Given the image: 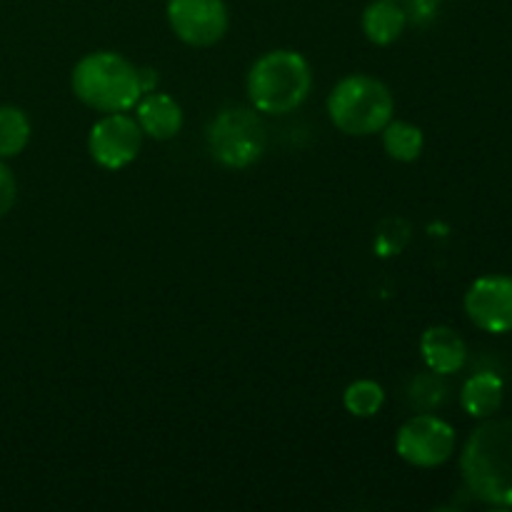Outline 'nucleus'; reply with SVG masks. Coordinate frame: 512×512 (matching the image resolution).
I'll return each mask as SVG.
<instances>
[{
	"instance_id": "obj_19",
	"label": "nucleus",
	"mask_w": 512,
	"mask_h": 512,
	"mask_svg": "<svg viewBox=\"0 0 512 512\" xmlns=\"http://www.w3.org/2000/svg\"><path fill=\"white\" fill-rule=\"evenodd\" d=\"M138 78L143 93H153L155 85H158V73H155L153 68H138Z\"/></svg>"
},
{
	"instance_id": "obj_1",
	"label": "nucleus",
	"mask_w": 512,
	"mask_h": 512,
	"mask_svg": "<svg viewBox=\"0 0 512 512\" xmlns=\"http://www.w3.org/2000/svg\"><path fill=\"white\" fill-rule=\"evenodd\" d=\"M460 473L475 500L512 508V420L493 415L470 433L460 453Z\"/></svg>"
},
{
	"instance_id": "obj_13",
	"label": "nucleus",
	"mask_w": 512,
	"mask_h": 512,
	"mask_svg": "<svg viewBox=\"0 0 512 512\" xmlns=\"http://www.w3.org/2000/svg\"><path fill=\"white\" fill-rule=\"evenodd\" d=\"M363 33L373 45H393L408 25V13L400 0H373L363 10Z\"/></svg>"
},
{
	"instance_id": "obj_7",
	"label": "nucleus",
	"mask_w": 512,
	"mask_h": 512,
	"mask_svg": "<svg viewBox=\"0 0 512 512\" xmlns=\"http://www.w3.org/2000/svg\"><path fill=\"white\" fill-rule=\"evenodd\" d=\"M165 15L175 38L193 48L220 43L230 25L225 0H168Z\"/></svg>"
},
{
	"instance_id": "obj_3",
	"label": "nucleus",
	"mask_w": 512,
	"mask_h": 512,
	"mask_svg": "<svg viewBox=\"0 0 512 512\" xmlns=\"http://www.w3.org/2000/svg\"><path fill=\"white\" fill-rule=\"evenodd\" d=\"M70 88L95 113H128L143 95L138 68L113 50L83 55L70 73Z\"/></svg>"
},
{
	"instance_id": "obj_2",
	"label": "nucleus",
	"mask_w": 512,
	"mask_h": 512,
	"mask_svg": "<svg viewBox=\"0 0 512 512\" xmlns=\"http://www.w3.org/2000/svg\"><path fill=\"white\" fill-rule=\"evenodd\" d=\"M245 90L258 113L288 115L308 100L313 70L298 50H270L250 65Z\"/></svg>"
},
{
	"instance_id": "obj_9",
	"label": "nucleus",
	"mask_w": 512,
	"mask_h": 512,
	"mask_svg": "<svg viewBox=\"0 0 512 512\" xmlns=\"http://www.w3.org/2000/svg\"><path fill=\"white\" fill-rule=\"evenodd\" d=\"M470 323L490 335L512 333V275H483L465 293Z\"/></svg>"
},
{
	"instance_id": "obj_8",
	"label": "nucleus",
	"mask_w": 512,
	"mask_h": 512,
	"mask_svg": "<svg viewBox=\"0 0 512 512\" xmlns=\"http://www.w3.org/2000/svg\"><path fill=\"white\" fill-rule=\"evenodd\" d=\"M143 138V130L133 115L103 113L88 133V153L100 168L120 170L138 158Z\"/></svg>"
},
{
	"instance_id": "obj_6",
	"label": "nucleus",
	"mask_w": 512,
	"mask_h": 512,
	"mask_svg": "<svg viewBox=\"0 0 512 512\" xmlns=\"http://www.w3.org/2000/svg\"><path fill=\"white\" fill-rule=\"evenodd\" d=\"M458 445V435L448 420L435 413H418L400 425L395 453L413 468H440L448 463Z\"/></svg>"
},
{
	"instance_id": "obj_15",
	"label": "nucleus",
	"mask_w": 512,
	"mask_h": 512,
	"mask_svg": "<svg viewBox=\"0 0 512 512\" xmlns=\"http://www.w3.org/2000/svg\"><path fill=\"white\" fill-rule=\"evenodd\" d=\"M30 140V120L15 105H0V158H15Z\"/></svg>"
},
{
	"instance_id": "obj_4",
	"label": "nucleus",
	"mask_w": 512,
	"mask_h": 512,
	"mask_svg": "<svg viewBox=\"0 0 512 512\" xmlns=\"http://www.w3.org/2000/svg\"><path fill=\"white\" fill-rule=\"evenodd\" d=\"M395 98L383 80L355 73L340 80L328 95L330 123L350 138L380 133L393 120Z\"/></svg>"
},
{
	"instance_id": "obj_12",
	"label": "nucleus",
	"mask_w": 512,
	"mask_h": 512,
	"mask_svg": "<svg viewBox=\"0 0 512 512\" xmlns=\"http://www.w3.org/2000/svg\"><path fill=\"white\" fill-rule=\"evenodd\" d=\"M505 400V383L498 373L480 370L465 380L460 390V405L465 413L475 420H488L503 408Z\"/></svg>"
},
{
	"instance_id": "obj_18",
	"label": "nucleus",
	"mask_w": 512,
	"mask_h": 512,
	"mask_svg": "<svg viewBox=\"0 0 512 512\" xmlns=\"http://www.w3.org/2000/svg\"><path fill=\"white\" fill-rule=\"evenodd\" d=\"M15 198H18V183H15V175L10 173V168L0 158V218H5L13 210Z\"/></svg>"
},
{
	"instance_id": "obj_11",
	"label": "nucleus",
	"mask_w": 512,
	"mask_h": 512,
	"mask_svg": "<svg viewBox=\"0 0 512 512\" xmlns=\"http://www.w3.org/2000/svg\"><path fill=\"white\" fill-rule=\"evenodd\" d=\"M133 118L138 120L145 138L153 140H170L183 130V108L158 90L140 95Z\"/></svg>"
},
{
	"instance_id": "obj_16",
	"label": "nucleus",
	"mask_w": 512,
	"mask_h": 512,
	"mask_svg": "<svg viewBox=\"0 0 512 512\" xmlns=\"http://www.w3.org/2000/svg\"><path fill=\"white\" fill-rule=\"evenodd\" d=\"M343 405L353 418H375L385 405V388L375 380H355L345 388Z\"/></svg>"
},
{
	"instance_id": "obj_5",
	"label": "nucleus",
	"mask_w": 512,
	"mask_h": 512,
	"mask_svg": "<svg viewBox=\"0 0 512 512\" xmlns=\"http://www.w3.org/2000/svg\"><path fill=\"white\" fill-rule=\"evenodd\" d=\"M210 155L233 170L258 163L268 145L265 125L255 108H225L208 125Z\"/></svg>"
},
{
	"instance_id": "obj_14",
	"label": "nucleus",
	"mask_w": 512,
	"mask_h": 512,
	"mask_svg": "<svg viewBox=\"0 0 512 512\" xmlns=\"http://www.w3.org/2000/svg\"><path fill=\"white\" fill-rule=\"evenodd\" d=\"M380 133H383L385 153H388V158L398 160V163H413L425 148L423 130L418 125L408 123V120H390Z\"/></svg>"
},
{
	"instance_id": "obj_17",
	"label": "nucleus",
	"mask_w": 512,
	"mask_h": 512,
	"mask_svg": "<svg viewBox=\"0 0 512 512\" xmlns=\"http://www.w3.org/2000/svg\"><path fill=\"white\" fill-rule=\"evenodd\" d=\"M410 403L420 410V413H433L440 405L448 400V385L443 383V375L438 373H425L410 383Z\"/></svg>"
},
{
	"instance_id": "obj_10",
	"label": "nucleus",
	"mask_w": 512,
	"mask_h": 512,
	"mask_svg": "<svg viewBox=\"0 0 512 512\" xmlns=\"http://www.w3.org/2000/svg\"><path fill=\"white\" fill-rule=\"evenodd\" d=\"M420 355L428 370L438 375H455L468 363V345L458 330L448 325H433L420 335Z\"/></svg>"
},
{
	"instance_id": "obj_20",
	"label": "nucleus",
	"mask_w": 512,
	"mask_h": 512,
	"mask_svg": "<svg viewBox=\"0 0 512 512\" xmlns=\"http://www.w3.org/2000/svg\"><path fill=\"white\" fill-rule=\"evenodd\" d=\"M438 3H440V0H438Z\"/></svg>"
}]
</instances>
